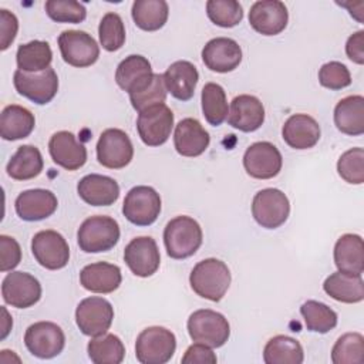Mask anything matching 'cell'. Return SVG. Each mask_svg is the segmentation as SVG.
I'll use <instances>...</instances> for the list:
<instances>
[{"mask_svg":"<svg viewBox=\"0 0 364 364\" xmlns=\"http://www.w3.org/2000/svg\"><path fill=\"white\" fill-rule=\"evenodd\" d=\"M98 36L104 50H119L125 43V27L121 16L114 11L104 14L98 26Z\"/></svg>","mask_w":364,"mask_h":364,"instance_id":"obj_42","label":"cell"},{"mask_svg":"<svg viewBox=\"0 0 364 364\" xmlns=\"http://www.w3.org/2000/svg\"><path fill=\"white\" fill-rule=\"evenodd\" d=\"M202 240V228L191 216L182 215L171 219L164 230L165 249L172 259H186L195 255Z\"/></svg>","mask_w":364,"mask_h":364,"instance_id":"obj_2","label":"cell"},{"mask_svg":"<svg viewBox=\"0 0 364 364\" xmlns=\"http://www.w3.org/2000/svg\"><path fill=\"white\" fill-rule=\"evenodd\" d=\"M152 67L148 58L139 54L125 57L117 67L115 81L118 87L128 94L138 92L149 85L154 78Z\"/></svg>","mask_w":364,"mask_h":364,"instance_id":"obj_24","label":"cell"},{"mask_svg":"<svg viewBox=\"0 0 364 364\" xmlns=\"http://www.w3.org/2000/svg\"><path fill=\"white\" fill-rule=\"evenodd\" d=\"M188 333L195 343L218 348L228 341L230 326L223 314L209 309H200L189 316Z\"/></svg>","mask_w":364,"mask_h":364,"instance_id":"obj_5","label":"cell"},{"mask_svg":"<svg viewBox=\"0 0 364 364\" xmlns=\"http://www.w3.org/2000/svg\"><path fill=\"white\" fill-rule=\"evenodd\" d=\"M334 124L346 135L364 134V97L348 95L340 100L334 108Z\"/></svg>","mask_w":364,"mask_h":364,"instance_id":"obj_30","label":"cell"},{"mask_svg":"<svg viewBox=\"0 0 364 364\" xmlns=\"http://www.w3.org/2000/svg\"><path fill=\"white\" fill-rule=\"evenodd\" d=\"M323 290L334 300L341 303H360L364 299V282L361 274L343 272L331 273L323 283Z\"/></svg>","mask_w":364,"mask_h":364,"instance_id":"obj_32","label":"cell"},{"mask_svg":"<svg viewBox=\"0 0 364 364\" xmlns=\"http://www.w3.org/2000/svg\"><path fill=\"white\" fill-rule=\"evenodd\" d=\"M17 67L26 73H40L50 68L53 61V51L47 41L33 40L21 44L16 54Z\"/></svg>","mask_w":364,"mask_h":364,"instance_id":"obj_36","label":"cell"},{"mask_svg":"<svg viewBox=\"0 0 364 364\" xmlns=\"http://www.w3.org/2000/svg\"><path fill=\"white\" fill-rule=\"evenodd\" d=\"M166 87L164 82V75L162 74H154L152 81L149 82L148 87L144 90L129 94V101L134 109L138 112L144 111L148 107L156 105V104H164L166 100Z\"/></svg>","mask_w":364,"mask_h":364,"instance_id":"obj_45","label":"cell"},{"mask_svg":"<svg viewBox=\"0 0 364 364\" xmlns=\"http://www.w3.org/2000/svg\"><path fill=\"white\" fill-rule=\"evenodd\" d=\"M124 260L135 276H152L161 263V255L156 242L151 236H139L132 239L125 246Z\"/></svg>","mask_w":364,"mask_h":364,"instance_id":"obj_17","label":"cell"},{"mask_svg":"<svg viewBox=\"0 0 364 364\" xmlns=\"http://www.w3.org/2000/svg\"><path fill=\"white\" fill-rule=\"evenodd\" d=\"M31 252L40 266L48 270H58L70 260V247L64 236L47 229L37 232L31 239Z\"/></svg>","mask_w":364,"mask_h":364,"instance_id":"obj_11","label":"cell"},{"mask_svg":"<svg viewBox=\"0 0 364 364\" xmlns=\"http://www.w3.org/2000/svg\"><path fill=\"white\" fill-rule=\"evenodd\" d=\"M318 82L328 90H343L351 84V75L343 63L330 61L318 70Z\"/></svg>","mask_w":364,"mask_h":364,"instance_id":"obj_46","label":"cell"},{"mask_svg":"<svg viewBox=\"0 0 364 364\" xmlns=\"http://www.w3.org/2000/svg\"><path fill=\"white\" fill-rule=\"evenodd\" d=\"M44 162L41 152L34 145H21L7 162L6 171L11 179L28 181L38 176Z\"/></svg>","mask_w":364,"mask_h":364,"instance_id":"obj_33","label":"cell"},{"mask_svg":"<svg viewBox=\"0 0 364 364\" xmlns=\"http://www.w3.org/2000/svg\"><path fill=\"white\" fill-rule=\"evenodd\" d=\"M181 361L183 364H215L218 358L212 351V347L202 343H195L188 347Z\"/></svg>","mask_w":364,"mask_h":364,"instance_id":"obj_49","label":"cell"},{"mask_svg":"<svg viewBox=\"0 0 364 364\" xmlns=\"http://www.w3.org/2000/svg\"><path fill=\"white\" fill-rule=\"evenodd\" d=\"M210 142L209 132L196 118L181 119L173 132V145L179 155L195 158L202 155Z\"/></svg>","mask_w":364,"mask_h":364,"instance_id":"obj_23","label":"cell"},{"mask_svg":"<svg viewBox=\"0 0 364 364\" xmlns=\"http://www.w3.org/2000/svg\"><path fill=\"white\" fill-rule=\"evenodd\" d=\"M202 60L210 71L229 73L240 64L242 48L233 38L216 37L205 44Z\"/></svg>","mask_w":364,"mask_h":364,"instance_id":"obj_19","label":"cell"},{"mask_svg":"<svg viewBox=\"0 0 364 364\" xmlns=\"http://www.w3.org/2000/svg\"><path fill=\"white\" fill-rule=\"evenodd\" d=\"M134 156V146L129 136L118 128L102 131L97 142V159L109 169L125 168Z\"/></svg>","mask_w":364,"mask_h":364,"instance_id":"obj_14","label":"cell"},{"mask_svg":"<svg viewBox=\"0 0 364 364\" xmlns=\"http://www.w3.org/2000/svg\"><path fill=\"white\" fill-rule=\"evenodd\" d=\"M289 21V11L283 1L260 0L252 4L249 23L252 28L263 36L280 34Z\"/></svg>","mask_w":364,"mask_h":364,"instance_id":"obj_18","label":"cell"},{"mask_svg":"<svg viewBox=\"0 0 364 364\" xmlns=\"http://www.w3.org/2000/svg\"><path fill=\"white\" fill-rule=\"evenodd\" d=\"M226 118L230 127L242 132H253L264 122V107L257 97L242 94L232 100Z\"/></svg>","mask_w":364,"mask_h":364,"instance_id":"obj_21","label":"cell"},{"mask_svg":"<svg viewBox=\"0 0 364 364\" xmlns=\"http://www.w3.org/2000/svg\"><path fill=\"white\" fill-rule=\"evenodd\" d=\"M300 313L307 330L310 331L326 334L337 326V313L321 301H304L300 307Z\"/></svg>","mask_w":364,"mask_h":364,"instance_id":"obj_39","label":"cell"},{"mask_svg":"<svg viewBox=\"0 0 364 364\" xmlns=\"http://www.w3.org/2000/svg\"><path fill=\"white\" fill-rule=\"evenodd\" d=\"M290 213L289 198L276 188L259 191L252 200V215L255 220L266 229L282 226Z\"/></svg>","mask_w":364,"mask_h":364,"instance_id":"obj_6","label":"cell"},{"mask_svg":"<svg viewBox=\"0 0 364 364\" xmlns=\"http://www.w3.org/2000/svg\"><path fill=\"white\" fill-rule=\"evenodd\" d=\"M13 82L20 95L38 105L48 104L58 91V77L51 67L40 73H26L17 68Z\"/></svg>","mask_w":364,"mask_h":364,"instance_id":"obj_9","label":"cell"},{"mask_svg":"<svg viewBox=\"0 0 364 364\" xmlns=\"http://www.w3.org/2000/svg\"><path fill=\"white\" fill-rule=\"evenodd\" d=\"M47 16L57 23H81L87 17L84 4L75 0H48L46 1Z\"/></svg>","mask_w":364,"mask_h":364,"instance_id":"obj_43","label":"cell"},{"mask_svg":"<svg viewBox=\"0 0 364 364\" xmlns=\"http://www.w3.org/2000/svg\"><path fill=\"white\" fill-rule=\"evenodd\" d=\"M206 14L213 24L229 28L242 21L243 9L235 0H209L206 3Z\"/></svg>","mask_w":364,"mask_h":364,"instance_id":"obj_41","label":"cell"},{"mask_svg":"<svg viewBox=\"0 0 364 364\" xmlns=\"http://www.w3.org/2000/svg\"><path fill=\"white\" fill-rule=\"evenodd\" d=\"M122 213L136 226H149L161 213V196L151 186H134L124 199Z\"/></svg>","mask_w":364,"mask_h":364,"instance_id":"obj_8","label":"cell"},{"mask_svg":"<svg viewBox=\"0 0 364 364\" xmlns=\"http://www.w3.org/2000/svg\"><path fill=\"white\" fill-rule=\"evenodd\" d=\"M57 196L48 189H28L21 192L14 202L16 213L20 219L27 222H37L47 219L57 209Z\"/></svg>","mask_w":364,"mask_h":364,"instance_id":"obj_22","label":"cell"},{"mask_svg":"<svg viewBox=\"0 0 364 364\" xmlns=\"http://www.w3.org/2000/svg\"><path fill=\"white\" fill-rule=\"evenodd\" d=\"M166 91L179 101H188L193 97L199 80L196 67L185 60L172 63L162 74Z\"/></svg>","mask_w":364,"mask_h":364,"instance_id":"obj_27","label":"cell"},{"mask_svg":"<svg viewBox=\"0 0 364 364\" xmlns=\"http://www.w3.org/2000/svg\"><path fill=\"white\" fill-rule=\"evenodd\" d=\"M58 47L63 60L78 68L92 65L100 57L97 41L85 31L65 30L58 36Z\"/></svg>","mask_w":364,"mask_h":364,"instance_id":"obj_12","label":"cell"},{"mask_svg":"<svg viewBox=\"0 0 364 364\" xmlns=\"http://www.w3.org/2000/svg\"><path fill=\"white\" fill-rule=\"evenodd\" d=\"M17 30H18L17 17L11 11L1 9L0 10V50L1 51L7 50L11 46V43L16 38Z\"/></svg>","mask_w":364,"mask_h":364,"instance_id":"obj_48","label":"cell"},{"mask_svg":"<svg viewBox=\"0 0 364 364\" xmlns=\"http://www.w3.org/2000/svg\"><path fill=\"white\" fill-rule=\"evenodd\" d=\"M320 134L318 122L307 114H293L282 128L284 142L293 149L313 148L318 142Z\"/></svg>","mask_w":364,"mask_h":364,"instance_id":"obj_25","label":"cell"},{"mask_svg":"<svg viewBox=\"0 0 364 364\" xmlns=\"http://www.w3.org/2000/svg\"><path fill=\"white\" fill-rule=\"evenodd\" d=\"M24 344L27 350L38 358H53L65 346V336L60 326L53 321H37L26 330Z\"/></svg>","mask_w":364,"mask_h":364,"instance_id":"obj_13","label":"cell"},{"mask_svg":"<svg viewBox=\"0 0 364 364\" xmlns=\"http://www.w3.org/2000/svg\"><path fill=\"white\" fill-rule=\"evenodd\" d=\"M176 350L175 334L161 326L142 330L135 341V355L141 364H165Z\"/></svg>","mask_w":364,"mask_h":364,"instance_id":"obj_4","label":"cell"},{"mask_svg":"<svg viewBox=\"0 0 364 364\" xmlns=\"http://www.w3.org/2000/svg\"><path fill=\"white\" fill-rule=\"evenodd\" d=\"M230 270L225 262L209 257L198 262L189 276L192 290L210 301H220L230 284Z\"/></svg>","mask_w":364,"mask_h":364,"instance_id":"obj_1","label":"cell"},{"mask_svg":"<svg viewBox=\"0 0 364 364\" xmlns=\"http://www.w3.org/2000/svg\"><path fill=\"white\" fill-rule=\"evenodd\" d=\"M173 128V112L166 104H156L138 114L136 129L148 146H159L168 141Z\"/></svg>","mask_w":364,"mask_h":364,"instance_id":"obj_7","label":"cell"},{"mask_svg":"<svg viewBox=\"0 0 364 364\" xmlns=\"http://www.w3.org/2000/svg\"><path fill=\"white\" fill-rule=\"evenodd\" d=\"M4 303L16 309H28L41 299L40 282L26 272H10L1 283Z\"/></svg>","mask_w":364,"mask_h":364,"instance_id":"obj_15","label":"cell"},{"mask_svg":"<svg viewBox=\"0 0 364 364\" xmlns=\"http://www.w3.org/2000/svg\"><path fill=\"white\" fill-rule=\"evenodd\" d=\"M119 240V225L109 216L87 218L77 232V242L85 253H101L111 250Z\"/></svg>","mask_w":364,"mask_h":364,"instance_id":"obj_3","label":"cell"},{"mask_svg":"<svg viewBox=\"0 0 364 364\" xmlns=\"http://www.w3.org/2000/svg\"><path fill=\"white\" fill-rule=\"evenodd\" d=\"M303 360L301 344L289 336L272 337L263 350V361L266 364H301Z\"/></svg>","mask_w":364,"mask_h":364,"instance_id":"obj_34","label":"cell"},{"mask_svg":"<svg viewBox=\"0 0 364 364\" xmlns=\"http://www.w3.org/2000/svg\"><path fill=\"white\" fill-rule=\"evenodd\" d=\"M77 192L80 198L91 206H109L115 203L119 196V185L109 176L90 173L81 178L77 185Z\"/></svg>","mask_w":364,"mask_h":364,"instance_id":"obj_26","label":"cell"},{"mask_svg":"<svg viewBox=\"0 0 364 364\" xmlns=\"http://www.w3.org/2000/svg\"><path fill=\"white\" fill-rule=\"evenodd\" d=\"M36 125L33 112L21 105H7L0 115V135L6 141L27 138Z\"/></svg>","mask_w":364,"mask_h":364,"instance_id":"obj_31","label":"cell"},{"mask_svg":"<svg viewBox=\"0 0 364 364\" xmlns=\"http://www.w3.org/2000/svg\"><path fill=\"white\" fill-rule=\"evenodd\" d=\"M132 20L141 30L156 31L168 20L169 7L165 0H136L132 4Z\"/></svg>","mask_w":364,"mask_h":364,"instance_id":"obj_35","label":"cell"},{"mask_svg":"<svg viewBox=\"0 0 364 364\" xmlns=\"http://www.w3.org/2000/svg\"><path fill=\"white\" fill-rule=\"evenodd\" d=\"M347 57L355 64H364V31L358 30L351 34L346 43Z\"/></svg>","mask_w":364,"mask_h":364,"instance_id":"obj_50","label":"cell"},{"mask_svg":"<svg viewBox=\"0 0 364 364\" xmlns=\"http://www.w3.org/2000/svg\"><path fill=\"white\" fill-rule=\"evenodd\" d=\"M1 313L4 314V320H3V333H1V340L7 337L11 326H13V320L9 317V313L6 310V307H1Z\"/></svg>","mask_w":364,"mask_h":364,"instance_id":"obj_51","label":"cell"},{"mask_svg":"<svg viewBox=\"0 0 364 364\" xmlns=\"http://www.w3.org/2000/svg\"><path fill=\"white\" fill-rule=\"evenodd\" d=\"M21 260V249L14 237L0 235V270L11 272Z\"/></svg>","mask_w":364,"mask_h":364,"instance_id":"obj_47","label":"cell"},{"mask_svg":"<svg viewBox=\"0 0 364 364\" xmlns=\"http://www.w3.org/2000/svg\"><path fill=\"white\" fill-rule=\"evenodd\" d=\"M87 353L94 364H119L125 357V347L119 337L104 333L88 341Z\"/></svg>","mask_w":364,"mask_h":364,"instance_id":"obj_37","label":"cell"},{"mask_svg":"<svg viewBox=\"0 0 364 364\" xmlns=\"http://www.w3.org/2000/svg\"><path fill=\"white\" fill-rule=\"evenodd\" d=\"M48 152L54 164L67 171H77L87 162V148L70 131H58L48 141Z\"/></svg>","mask_w":364,"mask_h":364,"instance_id":"obj_20","label":"cell"},{"mask_svg":"<svg viewBox=\"0 0 364 364\" xmlns=\"http://www.w3.org/2000/svg\"><path fill=\"white\" fill-rule=\"evenodd\" d=\"M334 364H361L364 361V337L360 333H346L333 346Z\"/></svg>","mask_w":364,"mask_h":364,"instance_id":"obj_40","label":"cell"},{"mask_svg":"<svg viewBox=\"0 0 364 364\" xmlns=\"http://www.w3.org/2000/svg\"><path fill=\"white\" fill-rule=\"evenodd\" d=\"M337 172L346 182L361 185L364 182V149L357 146L346 151L338 158Z\"/></svg>","mask_w":364,"mask_h":364,"instance_id":"obj_44","label":"cell"},{"mask_svg":"<svg viewBox=\"0 0 364 364\" xmlns=\"http://www.w3.org/2000/svg\"><path fill=\"white\" fill-rule=\"evenodd\" d=\"M122 282L121 269L117 264L107 262H97L87 264L80 272L81 286L92 293H112Z\"/></svg>","mask_w":364,"mask_h":364,"instance_id":"obj_28","label":"cell"},{"mask_svg":"<svg viewBox=\"0 0 364 364\" xmlns=\"http://www.w3.org/2000/svg\"><path fill=\"white\" fill-rule=\"evenodd\" d=\"M114 320V309L111 303L98 296L81 300L75 309V323L85 336L95 337L108 331Z\"/></svg>","mask_w":364,"mask_h":364,"instance_id":"obj_10","label":"cell"},{"mask_svg":"<svg viewBox=\"0 0 364 364\" xmlns=\"http://www.w3.org/2000/svg\"><path fill=\"white\" fill-rule=\"evenodd\" d=\"M202 112L205 119L213 125H220L228 117V101L225 90L216 82H206L200 94Z\"/></svg>","mask_w":364,"mask_h":364,"instance_id":"obj_38","label":"cell"},{"mask_svg":"<svg viewBox=\"0 0 364 364\" xmlns=\"http://www.w3.org/2000/svg\"><path fill=\"white\" fill-rule=\"evenodd\" d=\"M280 151L267 141L252 144L243 155V166L247 175L256 179H270L282 171Z\"/></svg>","mask_w":364,"mask_h":364,"instance_id":"obj_16","label":"cell"},{"mask_svg":"<svg viewBox=\"0 0 364 364\" xmlns=\"http://www.w3.org/2000/svg\"><path fill=\"white\" fill-rule=\"evenodd\" d=\"M334 264L338 272L348 274H363L364 245L360 235L346 233L334 245Z\"/></svg>","mask_w":364,"mask_h":364,"instance_id":"obj_29","label":"cell"}]
</instances>
